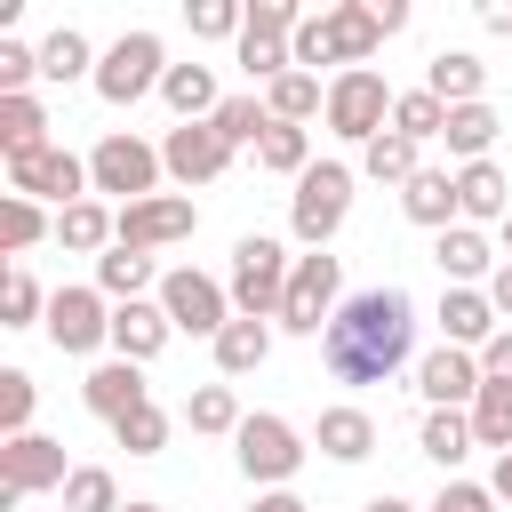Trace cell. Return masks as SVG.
Wrapping results in <instances>:
<instances>
[{
	"label": "cell",
	"mask_w": 512,
	"mask_h": 512,
	"mask_svg": "<svg viewBox=\"0 0 512 512\" xmlns=\"http://www.w3.org/2000/svg\"><path fill=\"white\" fill-rule=\"evenodd\" d=\"M336 384H392L416 360V296L408 288H352L320 336Z\"/></svg>",
	"instance_id": "cell-1"
},
{
	"label": "cell",
	"mask_w": 512,
	"mask_h": 512,
	"mask_svg": "<svg viewBox=\"0 0 512 512\" xmlns=\"http://www.w3.org/2000/svg\"><path fill=\"white\" fill-rule=\"evenodd\" d=\"M288 272H296V256H288V240H272V232H240L232 240V312L240 320H280V296H288Z\"/></svg>",
	"instance_id": "cell-2"
},
{
	"label": "cell",
	"mask_w": 512,
	"mask_h": 512,
	"mask_svg": "<svg viewBox=\"0 0 512 512\" xmlns=\"http://www.w3.org/2000/svg\"><path fill=\"white\" fill-rule=\"evenodd\" d=\"M344 216H352V168L344 160H312L296 176V192H288V240L296 248H328L344 232Z\"/></svg>",
	"instance_id": "cell-3"
},
{
	"label": "cell",
	"mask_w": 512,
	"mask_h": 512,
	"mask_svg": "<svg viewBox=\"0 0 512 512\" xmlns=\"http://www.w3.org/2000/svg\"><path fill=\"white\" fill-rule=\"evenodd\" d=\"M304 456H312V440H304L288 416H272V408H256V416L232 432V464H240L248 488H288V480L304 472Z\"/></svg>",
	"instance_id": "cell-4"
},
{
	"label": "cell",
	"mask_w": 512,
	"mask_h": 512,
	"mask_svg": "<svg viewBox=\"0 0 512 512\" xmlns=\"http://www.w3.org/2000/svg\"><path fill=\"white\" fill-rule=\"evenodd\" d=\"M160 80H168V40L160 32H120L112 48H104V64H96V96L112 104V112H128V104H144V96H160Z\"/></svg>",
	"instance_id": "cell-5"
},
{
	"label": "cell",
	"mask_w": 512,
	"mask_h": 512,
	"mask_svg": "<svg viewBox=\"0 0 512 512\" xmlns=\"http://www.w3.org/2000/svg\"><path fill=\"white\" fill-rule=\"evenodd\" d=\"M160 176H168V168H160V144H144V136H128V128L96 136V152H88V184H96V200H112V208L152 200Z\"/></svg>",
	"instance_id": "cell-6"
},
{
	"label": "cell",
	"mask_w": 512,
	"mask_h": 512,
	"mask_svg": "<svg viewBox=\"0 0 512 512\" xmlns=\"http://www.w3.org/2000/svg\"><path fill=\"white\" fill-rule=\"evenodd\" d=\"M392 104H400V88L376 72V64H360V72H336L328 80V136H344V144H376L384 128H392Z\"/></svg>",
	"instance_id": "cell-7"
},
{
	"label": "cell",
	"mask_w": 512,
	"mask_h": 512,
	"mask_svg": "<svg viewBox=\"0 0 512 512\" xmlns=\"http://www.w3.org/2000/svg\"><path fill=\"white\" fill-rule=\"evenodd\" d=\"M336 304H344V264H336L328 248H296V272H288V296H280V320H272V328H288V336H328Z\"/></svg>",
	"instance_id": "cell-8"
},
{
	"label": "cell",
	"mask_w": 512,
	"mask_h": 512,
	"mask_svg": "<svg viewBox=\"0 0 512 512\" xmlns=\"http://www.w3.org/2000/svg\"><path fill=\"white\" fill-rule=\"evenodd\" d=\"M160 312H168V328L176 336H224L240 312H232V288L216 280V272H192V264H168L160 272Z\"/></svg>",
	"instance_id": "cell-9"
},
{
	"label": "cell",
	"mask_w": 512,
	"mask_h": 512,
	"mask_svg": "<svg viewBox=\"0 0 512 512\" xmlns=\"http://www.w3.org/2000/svg\"><path fill=\"white\" fill-rule=\"evenodd\" d=\"M40 328H48V344H56L64 360H96V352L112 344V296H104L96 280H88V288H56Z\"/></svg>",
	"instance_id": "cell-10"
},
{
	"label": "cell",
	"mask_w": 512,
	"mask_h": 512,
	"mask_svg": "<svg viewBox=\"0 0 512 512\" xmlns=\"http://www.w3.org/2000/svg\"><path fill=\"white\" fill-rule=\"evenodd\" d=\"M0 168H8V192H24V200H56V208H72V200L96 192V184H88V160L64 152V144L24 152V160H0Z\"/></svg>",
	"instance_id": "cell-11"
},
{
	"label": "cell",
	"mask_w": 512,
	"mask_h": 512,
	"mask_svg": "<svg viewBox=\"0 0 512 512\" xmlns=\"http://www.w3.org/2000/svg\"><path fill=\"white\" fill-rule=\"evenodd\" d=\"M64 480H72V456H64V440H48V432H16V440H0V488H16V496H64Z\"/></svg>",
	"instance_id": "cell-12"
},
{
	"label": "cell",
	"mask_w": 512,
	"mask_h": 512,
	"mask_svg": "<svg viewBox=\"0 0 512 512\" xmlns=\"http://www.w3.org/2000/svg\"><path fill=\"white\" fill-rule=\"evenodd\" d=\"M232 160H240V152H232V144H224L208 120H176V128L160 136V168H168L184 192H192V184H216Z\"/></svg>",
	"instance_id": "cell-13"
},
{
	"label": "cell",
	"mask_w": 512,
	"mask_h": 512,
	"mask_svg": "<svg viewBox=\"0 0 512 512\" xmlns=\"http://www.w3.org/2000/svg\"><path fill=\"white\" fill-rule=\"evenodd\" d=\"M200 232V208L184 200V192H152V200H136V208H120V248H176V240H192Z\"/></svg>",
	"instance_id": "cell-14"
},
{
	"label": "cell",
	"mask_w": 512,
	"mask_h": 512,
	"mask_svg": "<svg viewBox=\"0 0 512 512\" xmlns=\"http://www.w3.org/2000/svg\"><path fill=\"white\" fill-rule=\"evenodd\" d=\"M480 352H456V344H432L424 360H416V400L424 408H472L480 400Z\"/></svg>",
	"instance_id": "cell-15"
},
{
	"label": "cell",
	"mask_w": 512,
	"mask_h": 512,
	"mask_svg": "<svg viewBox=\"0 0 512 512\" xmlns=\"http://www.w3.org/2000/svg\"><path fill=\"white\" fill-rule=\"evenodd\" d=\"M144 400H152V384H144V368H136V360H96V368L80 376V408H88V416H104V424L136 416Z\"/></svg>",
	"instance_id": "cell-16"
},
{
	"label": "cell",
	"mask_w": 512,
	"mask_h": 512,
	"mask_svg": "<svg viewBox=\"0 0 512 512\" xmlns=\"http://www.w3.org/2000/svg\"><path fill=\"white\" fill-rule=\"evenodd\" d=\"M432 264L448 272V288H488L504 256H496V240H488L480 224H448V232L432 240Z\"/></svg>",
	"instance_id": "cell-17"
},
{
	"label": "cell",
	"mask_w": 512,
	"mask_h": 512,
	"mask_svg": "<svg viewBox=\"0 0 512 512\" xmlns=\"http://www.w3.org/2000/svg\"><path fill=\"white\" fill-rule=\"evenodd\" d=\"M320 24H328V48H336V72H360V64L384 48L376 0H336V8H320Z\"/></svg>",
	"instance_id": "cell-18"
},
{
	"label": "cell",
	"mask_w": 512,
	"mask_h": 512,
	"mask_svg": "<svg viewBox=\"0 0 512 512\" xmlns=\"http://www.w3.org/2000/svg\"><path fill=\"white\" fill-rule=\"evenodd\" d=\"M440 344H456V352H480L496 328H504V312L488 304V288H440Z\"/></svg>",
	"instance_id": "cell-19"
},
{
	"label": "cell",
	"mask_w": 512,
	"mask_h": 512,
	"mask_svg": "<svg viewBox=\"0 0 512 512\" xmlns=\"http://www.w3.org/2000/svg\"><path fill=\"white\" fill-rule=\"evenodd\" d=\"M168 312H160V296H144V304H112V360H136V368H152L160 352H168Z\"/></svg>",
	"instance_id": "cell-20"
},
{
	"label": "cell",
	"mask_w": 512,
	"mask_h": 512,
	"mask_svg": "<svg viewBox=\"0 0 512 512\" xmlns=\"http://www.w3.org/2000/svg\"><path fill=\"white\" fill-rule=\"evenodd\" d=\"M312 448H320L328 464H368V456H376V416H368V408H352V400H336V408H320Z\"/></svg>",
	"instance_id": "cell-21"
},
{
	"label": "cell",
	"mask_w": 512,
	"mask_h": 512,
	"mask_svg": "<svg viewBox=\"0 0 512 512\" xmlns=\"http://www.w3.org/2000/svg\"><path fill=\"white\" fill-rule=\"evenodd\" d=\"M400 216H408V224H424V232L464 224V208H456V168H416V176L400 184Z\"/></svg>",
	"instance_id": "cell-22"
},
{
	"label": "cell",
	"mask_w": 512,
	"mask_h": 512,
	"mask_svg": "<svg viewBox=\"0 0 512 512\" xmlns=\"http://www.w3.org/2000/svg\"><path fill=\"white\" fill-rule=\"evenodd\" d=\"M120 240V208L112 200H72V208H56V248H72V256H104Z\"/></svg>",
	"instance_id": "cell-23"
},
{
	"label": "cell",
	"mask_w": 512,
	"mask_h": 512,
	"mask_svg": "<svg viewBox=\"0 0 512 512\" xmlns=\"http://www.w3.org/2000/svg\"><path fill=\"white\" fill-rule=\"evenodd\" d=\"M456 208H464V224H504L512 216V176L496 168V160H472V168H456Z\"/></svg>",
	"instance_id": "cell-24"
},
{
	"label": "cell",
	"mask_w": 512,
	"mask_h": 512,
	"mask_svg": "<svg viewBox=\"0 0 512 512\" xmlns=\"http://www.w3.org/2000/svg\"><path fill=\"white\" fill-rule=\"evenodd\" d=\"M424 88L456 112V104H488V64L472 56V48H440L432 64H424Z\"/></svg>",
	"instance_id": "cell-25"
},
{
	"label": "cell",
	"mask_w": 512,
	"mask_h": 512,
	"mask_svg": "<svg viewBox=\"0 0 512 512\" xmlns=\"http://www.w3.org/2000/svg\"><path fill=\"white\" fill-rule=\"evenodd\" d=\"M96 288H104L112 304H144V296H160V272H152L144 248H120V240H112V248L96 256Z\"/></svg>",
	"instance_id": "cell-26"
},
{
	"label": "cell",
	"mask_w": 512,
	"mask_h": 512,
	"mask_svg": "<svg viewBox=\"0 0 512 512\" xmlns=\"http://www.w3.org/2000/svg\"><path fill=\"white\" fill-rule=\"evenodd\" d=\"M96 64H104V56L88 48V32H80V24H56V32L40 40V80H48V88H72V80H96Z\"/></svg>",
	"instance_id": "cell-27"
},
{
	"label": "cell",
	"mask_w": 512,
	"mask_h": 512,
	"mask_svg": "<svg viewBox=\"0 0 512 512\" xmlns=\"http://www.w3.org/2000/svg\"><path fill=\"white\" fill-rule=\"evenodd\" d=\"M416 448H424V456H432V464L456 480V464H464L480 440H472V416H464V408H424V424H416Z\"/></svg>",
	"instance_id": "cell-28"
},
{
	"label": "cell",
	"mask_w": 512,
	"mask_h": 512,
	"mask_svg": "<svg viewBox=\"0 0 512 512\" xmlns=\"http://www.w3.org/2000/svg\"><path fill=\"white\" fill-rule=\"evenodd\" d=\"M160 104H168L176 120H216L224 88H216V72H208V64H168V80H160Z\"/></svg>",
	"instance_id": "cell-29"
},
{
	"label": "cell",
	"mask_w": 512,
	"mask_h": 512,
	"mask_svg": "<svg viewBox=\"0 0 512 512\" xmlns=\"http://www.w3.org/2000/svg\"><path fill=\"white\" fill-rule=\"evenodd\" d=\"M208 352H216V376H224V384H232V376H256V368L272 360V320H232Z\"/></svg>",
	"instance_id": "cell-30"
},
{
	"label": "cell",
	"mask_w": 512,
	"mask_h": 512,
	"mask_svg": "<svg viewBox=\"0 0 512 512\" xmlns=\"http://www.w3.org/2000/svg\"><path fill=\"white\" fill-rule=\"evenodd\" d=\"M264 112L288 120V128H304V120L328 112V80H320V72H280V80L264 88Z\"/></svg>",
	"instance_id": "cell-31"
},
{
	"label": "cell",
	"mask_w": 512,
	"mask_h": 512,
	"mask_svg": "<svg viewBox=\"0 0 512 512\" xmlns=\"http://www.w3.org/2000/svg\"><path fill=\"white\" fill-rule=\"evenodd\" d=\"M48 152V104L40 96H0V160Z\"/></svg>",
	"instance_id": "cell-32"
},
{
	"label": "cell",
	"mask_w": 512,
	"mask_h": 512,
	"mask_svg": "<svg viewBox=\"0 0 512 512\" xmlns=\"http://www.w3.org/2000/svg\"><path fill=\"white\" fill-rule=\"evenodd\" d=\"M184 424L208 432V440H232V432L248 424V408H240L232 384H192V392H184Z\"/></svg>",
	"instance_id": "cell-33"
},
{
	"label": "cell",
	"mask_w": 512,
	"mask_h": 512,
	"mask_svg": "<svg viewBox=\"0 0 512 512\" xmlns=\"http://www.w3.org/2000/svg\"><path fill=\"white\" fill-rule=\"evenodd\" d=\"M496 128H504V120H496V104H456V112H448V136H440V144H448V160H456V168H472V160H488Z\"/></svg>",
	"instance_id": "cell-34"
},
{
	"label": "cell",
	"mask_w": 512,
	"mask_h": 512,
	"mask_svg": "<svg viewBox=\"0 0 512 512\" xmlns=\"http://www.w3.org/2000/svg\"><path fill=\"white\" fill-rule=\"evenodd\" d=\"M208 128H216L232 152H256V144H264V128H272V112H264V96H256V88H240V96H224V104H216V120H208Z\"/></svg>",
	"instance_id": "cell-35"
},
{
	"label": "cell",
	"mask_w": 512,
	"mask_h": 512,
	"mask_svg": "<svg viewBox=\"0 0 512 512\" xmlns=\"http://www.w3.org/2000/svg\"><path fill=\"white\" fill-rule=\"evenodd\" d=\"M424 168V144H408L400 128H384L376 144H360V176H376V184H408Z\"/></svg>",
	"instance_id": "cell-36"
},
{
	"label": "cell",
	"mask_w": 512,
	"mask_h": 512,
	"mask_svg": "<svg viewBox=\"0 0 512 512\" xmlns=\"http://www.w3.org/2000/svg\"><path fill=\"white\" fill-rule=\"evenodd\" d=\"M40 240H56V216H48L40 200L8 192V200H0V248H8V256H24V248H40Z\"/></svg>",
	"instance_id": "cell-37"
},
{
	"label": "cell",
	"mask_w": 512,
	"mask_h": 512,
	"mask_svg": "<svg viewBox=\"0 0 512 512\" xmlns=\"http://www.w3.org/2000/svg\"><path fill=\"white\" fill-rule=\"evenodd\" d=\"M48 296H56V288H40L24 264H8V272H0V328H40V320H48Z\"/></svg>",
	"instance_id": "cell-38"
},
{
	"label": "cell",
	"mask_w": 512,
	"mask_h": 512,
	"mask_svg": "<svg viewBox=\"0 0 512 512\" xmlns=\"http://www.w3.org/2000/svg\"><path fill=\"white\" fill-rule=\"evenodd\" d=\"M256 168H264V176H304V168H312V128L272 120V128H264V144H256Z\"/></svg>",
	"instance_id": "cell-39"
},
{
	"label": "cell",
	"mask_w": 512,
	"mask_h": 512,
	"mask_svg": "<svg viewBox=\"0 0 512 512\" xmlns=\"http://www.w3.org/2000/svg\"><path fill=\"white\" fill-rule=\"evenodd\" d=\"M464 416H472V440H480V448L512 456V384H480V400H472Z\"/></svg>",
	"instance_id": "cell-40"
},
{
	"label": "cell",
	"mask_w": 512,
	"mask_h": 512,
	"mask_svg": "<svg viewBox=\"0 0 512 512\" xmlns=\"http://www.w3.org/2000/svg\"><path fill=\"white\" fill-rule=\"evenodd\" d=\"M232 64L248 72V88H272L280 72H296L288 40H264V32H240V40H232Z\"/></svg>",
	"instance_id": "cell-41"
},
{
	"label": "cell",
	"mask_w": 512,
	"mask_h": 512,
	"mask_svg": "<svg viewBox=\"0 0 512 512\" xmlns=\"http://www.w3.org/2000/svg\"><path fill=\"white\" fill-rule=\"evenodd\" d=\"M392 128H400L408 144H432V136H448V104H440L432 88H400V104H392Z\"/></svg>",
	"instance_id": "cell-42"
},
{
	"label": "cell",
	"mask_w": 512,
	"mask_h": 512,
	"mask_svg": "<svg viewBox=\"0 0 512 512\" xmlns=\"http://www.w3.org/2000/svg\"><path fill=\"white\" fill-rule=\"evenodd\" d=\"M168 432H176V424H168V408H160V400H144L136 416H120V424H112V440H120L128 456H160V448H168Z\"/></svg>",
	"instance_id": "cell-43"
},
{
	"label": "cell",
	"mask_w": 512,
	"mask_h": 512,
	"mask_svg": "<svg viewBox=\"0 0 512 512\" xmlns=\"http://www.w3.org/2000/svg\"><path fill=\"white\" fill-rule=\"evenodd\" d=\"M64 512H120V480L104 464H72L64 480Z\"/></svg>",
	"instance_id": "cell-44"
},
{
	"label": "cell",
	"mask_w": 512,
	"mask_h": 512,
	"mask_svg": "<svg viewBox=\"0 0 512 512\" xmlns=\"http://www.w3.org/2000/svg\"><path fill=\"white\" fill-rule=\"evenodd\" d=\"M184 24H192V40H240L248 8L240 0H184Z\"/></svg>",
	"instance_id": "cell-45"
},
{
	"label": "cell",
	"mask_w": 512,
	"mask_h": 512,
	"mask_svg": "<svg viewBox=\"0 0 512 512\" xmlns=\"http://www.w3.org/2000/svg\"><path fill=\"white\" fill-rule=\"evenodd\" d=\"M32 408H40V384H32L24 368H0V440L32 432Z\"/></svg>",
	"instance_id": "cell-46"
},
{
	"label": "cell",
	"mask_w": 512,
	"mask_h": 512,
	"mask_svg": "<svg viewBox=\"0 0 512 512\" xmlns=\"http://www.w3.org/2000/svg\"><path fill=\"white\" fill-rule=\"evenodd\" d=\"M32 80H40V48L0 40V96H32Z\"/></svg>",
	"instance_id": "cell-47"
},
{
	"label": "cell",
	"mask_w": 512,
	"mask_h": 512,
	"mask_svg": "<svg viewBox=\"0 0 512 512\" xmlns=\"http://www.w3.org/2000/svg\"><path fill=\"white\" fill-rule=\"evenodd\" d=\"M424 512H496V488H488V480H464V472H456V480H440V496H432Z\"/></svg>",
	"instance_id": "cell-48"
},
{
	"label": "cell",
	"mask_w": 512,
	"mask_h": 512,
	"mask_svg": "<svg viewBox=\"0 0 512 512\" xmlns=\"http://www.w3.org/2000/svg\"><path fill=\"white\" fill-rule=\"evenodd\" d=\"M296 24H304L296 0H248V32H264V40H296Z\"/></svg>",
	"instance_id": "cell-49"
},
{
	"label": "cell",
	"mask_w": 512,
	"mask_h": 512,
	"mask_svg": "<svg viewBox=\"0 0 512 512\" xmlns=\"http://www.w3.org/2000/svg\"><path fill=\"white\" fill-rule=\"evenodd\" d=\"M288 56H296V72H320V64H336V48H328V24H320V16H304V24H296V40H288Z\"/></svg>",
	"instance_id": "cell-50"
},
{
	"label": "cell",
	"mask_w": 512,
	"mask_h": 512,
	"mask_svg": "<svg viewBox=\"0 0 512 512\" xmlns=\"http://www.w3.org/2000/svg\"><path fill=\"white\" fill-rule=\"evenodd\" d=\"M480 376H488V384H512V328H496V336L480 344Z\"/></svg>",
	"instance_id": "cell-51"
},
{
	"label": "cell",
	"mask_w": 512,
	"mask_h": 512,
	"mask_svg": "<svg viewBox=\"0 0 512 512\" xmlns=\"http://www.w3.org/2000/svg\"><path fill=\"white\" fill-rule=\"evenodd\" d=\"M248 512H312V504H304L296 488H256V496H248Z\"/></svg>",
	"instance_id": "cell-52"
},
{
	"label": "cell",
	"mask_w": 512,
	"mask_h": 512,
	"mask_svg": "<svg viewBox=\"0 0 512 512\" xmlns=\"http://www.w3.org/2000/svg\"><path fill=\"white\" fill-rule=\"evenodd\" d=\"M480 24H488L496 40H512V0H480Z\"/></svg>",
	"instance_id": "cell-53"
},
{
	"label": "cell",
	"mask_w": 512,
	"mask_h": 512,
	"mask_svg": "<svg viewBox=\"0 0 512 512\" xmlns=\"http://www.w3.org/2000/svg\"><path fill=\"white\" fill-rule=\"evenodd\" d=\"M376 24H384V40L408 32V0H376Z\"/></svg>",
	"instance_id": "cell-54"
},
{
	"label": "cell",
	"mask_w": 512,
	"mask_h": 512,
	"mask_svg": "<svg viewBox=\"0 0 512 512\" xmlns=\"http://www.w3.org/2000/svg\"><path fill=\"white\" fill-rule=\"evenodd\" d=\"M488 304L512 320V264H496V280H488Z\"/></svg>",
	"instance_id": "cell-55"
},
{
	"label": "cell",
	"mask_w": 512,
	"mask_h": 512,
	"mask_svg": "<svg viewBox=\"0 0 512 512\" xmlns=\"http://www.w3.org/2000/svg\"><path fill=\"white\" fill-rule=\"evenodd\" d=\"M488 488H496V504H512V456H496V472H488Z\"/></svg>",
	"instance_id": "cell-56"
},
{
	"label": "cell",
	"mask_w": 512,
	"mask_h": 512,
	"mask_svg": "<svg viewBox=\"0 0 512 512\" xmlns=\"http://www.w3.org/2000/svg\"><path fill=\"white\" fill-rule=\"evenodd\" d=\"M360 512H416V504H408V496H392V488H384V496H368V504H360Z\"/></svg>",
	"instance_id": "cell-57"
},
{
	"label": "cell",
	"mask_w": 512,
	"mask_h": 512,
	"mask_svg": "<svg viewBox=\"0 0 512 512\" xmlns=\"http://www.w3.org/2000/svg\"><path fill=\"white\" fill-rule=\"evenodd\" d=\"M120 512H168V504H152V496H136V504H120Z\"/></svg>",
	"instance_id": "cell-58"
},
{
	"label": "cell",
	"mask_w": 512,
	"mask_h": 512,
	"mask_svg": "<svg viewBox=\"0 0 512 512\" xmlns=\"http://www.w3.org/2000/svg\"><path fill=\"white\" fill-rule=\"evenodd\" d=\"M496 240H504V264H512V216H504V224H496Z\"/></svg>",
	"instance_id": "cell-59"
}]
</instances>
